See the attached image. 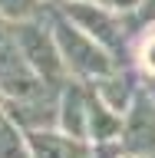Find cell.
Wrapping results in <instances>:
<instances>
[{
    "label": "cell",
    "mask_w": 155,
    "mask_h": 158,
    "mask_svg": "<svg viewBox=\"0 0 155 158\" xmlns=\"http://www.w3.org/2000/svg\"><path fill=\"white\" fill-rule=\"evenodd\" d=\"M46 20H50L53 36H56V46H59V56H63V66H66L69 79L99 82V79H106L109 73H116L119 66H129V63H119L109 49H102L89 33H83L56 3L46 10Z\"/></svg>",
    "instance_id": "6da1fadb"
},
{
    "label": "cell",
    "mask_w": 155,
    "mask_h": 158,
    "mask_svg": "<svg viewBox=\"0 0 155 158\" xmlns=\"http://www.w3.org/2000/svg\"><path fill=\"white\" fill-rule=\"evenodd\" d=\"M56 7L63 10L83 33H89L102 49H109L119 63H126V56H132L136 33H132V27H129V17H122V13H116V10L102 7V3H96V0H83V3H56Z\"/></svg>",
    "instance_id": "7a4b0ae2"
},
{
    "label": "cell",
    "mask_w": 155,
    "mask_h": 158,
    "mask_svg": "<svg viewBox=\"0 0 155 158\" xmlns=\"http://www.w3.org/2000/svg\"><path fill=\"white\" fill-rule=\"evenodd\" d=\"M13 33H17L20 53H23V59L30 63V69H33L46 86L63 89V82L69 79V73H66V66H63V56H59V46H56L53 30H50L46 13L37 17V20L13 23Z\"/></svg>",
    "instance_id": "3957f363"
},
{
    "label": "cell",
    "mask_w": 155,
    "mask_h": 158,
    "mask_svg": "<svg viewBox=\"0 0 155 158\" xmlns=\"http://www.w3.org/2000/svg\"><path fill=\"white\" fill-rule=\"evenodd\" d=\"M43 89H53V86H46V82L30 69V63L23 59V53H20L13 23L0 17V92L7 96V102H17V99L37 96Z\"/></svg>",
    "instance_id": "277c9868"
},
{
    "label": "cell",
    "mask_w": 155,
    "mask_h": 158,
    "mask_svg": "<svg viewBox=\"0 0 155 158\" xmlns=\"http://www.w3.org/2000/svg\"><path fill=\"white\" fill-rule=\"evenodd\" d=\"M122 152L129 155L155 158V92L142 89L132 109L122 118V138H119Z\"/></svg>",
    "instance_id": "5b68a950"
},
{
    "label": "cell",
    "mask_w": 155,
    "mask_h": 158,
    "mask_svg": "<svg viewBox=\"0 0 155 158\" xmlns=\"http://www.w3.org/2000/svg\"><path fill=\"white\" fill-rule=\"evenodd\" d=\"M89 102H93V86L79 82V79H66L59 89V132H66L73 138L89 142Z\"/></svg>",
    "instance_id": "8992f818"
},
{
    "label": "cell",
    "mask_w": 155,
    "mask_h": 158,
    "mask_svg": "<svg viewBox=\"0 0 155 158\" xmlns=\"http://www.w3.org/2000/svg\"><path fill=\"white\" fill-rule=\"evenodd\" d=\"M139 73L136 66H119L116 73H109L106 79H99V82H89V86L96 89V96L106 102L112 112H119V115H126L129 109H132V102L139 99V92L145 89V82H139Z\"/></svg>",
    "instance_id": "52a82bcc"
},
{
    "label": "cell",
    "mask_w": 155,
    "mask_h": 158,
    "mask_svg": "<svg viewBox=\"0 0 155 158\" xmlns=\"http://www.w3.org/2000/svg\"><path fill=\"white\" fill-rule=\"evenodd\" d=\"M23 135L30 145V158H93V142L73 138L59 128H40Z\"/></svg>",
    "instance_id": "ba28073f"
},
{
    "label": "cell",
    "mask_w": 155,
    "mask_h": 158,
    "mask_svg": "<svg viewBox=\"0 0 155 158\" xmlns=\"http://www.w3.org/2000/svg\"><path fill=\"white\" fill-rule=\"evenodd\" d=\"M0 158H30L27 135L7 112L0 115Z\"/></svg>",
    "instance_id": "9c48e42d"
},
{
    "label": "cell",
    "mask_w": 155,
    "mask_h": 158,
    "mask_svg": "<svg viewBox=\"0 0 155 158\" xmlns=\"http://www.w3.org/2000/svg\"><path fill=\"white\" fill-rule=\"evenodd\" d=\"M53 7V0H0V17L10 23H23V20H37Z\"/></svg>",
    "instance_id": "30bf717a"
},
{
    "label": "cell",
    "mask_w": 155,
    "mask_h": 158,
    "mask_svg": "<svg viewBox=\"0 0 155 158\" xmlns=\"http://www.w3.org/2000/svg\"><path fill=\"white\" fill-rule=\"evenodd\" d=\"M129 27H132V33H136V36L142 33V30L155 27V0H145V3H142V10L129 17Z\"/></svg>",
    "instance_id": "8fae6325"
},
{
    "label": "cell",
    "mask_w": 155,
    "mask_h": 158,
    "mask_svg": "<svg viewBox=\"0 0 155 158\" xmlns=\"http://www.w3.org/2000/svg\"><path fill=\"white\" fill-rule=\"evenodd\" d=\"M96 3H102V7L116 10V13H122V17H132V13H139L142 10V3L145 0H96Z\"/></svg>",
    "instance_id": "7c38bea8"
},
{
    "label": "cell",
    "mask_w": 155,
    "mask_h": 158,
    "mask_svg": "<svg viewBox=\"0 0 155 158\" xmlns=\"http://www.w3.org/2000/svg\"><path fill=\"white\" fill-rule=\"evenodd\" d=\"M3 112H7V96L0 92V115H3Z\"/></svg>",
    "instance_id": "4fadbf2b"
},
{
    "label": "cell",
    "mask_w": 155,
    "mask_h": 158,
    "mask_svg": "<svg viewBox=\"0 0 155 158\" xmlns=\"http://www.w3.org/2000/svg\"><path fill=\"white\" fill-rule=\"evenodd\" d=\"M53 3H83V0H53Z\"/></svg>",
    "instance_id": "5bb4252c"
},
{
    "label": "cell",
    "mask_w": 155,
    "mask_h": 158,
    "mask_svg": "<svg viewBox=\"0 0 155 158\" xmlns=\"http://www.w3.org/2000/svg\"><path fill=\"white\" fill-rule=\"evenodd\" d=\"M119 158H142V155H129V152H122V155H119Z\"/></svg>",
    "instance_id": "9a60e30c"
}]
</instances>
